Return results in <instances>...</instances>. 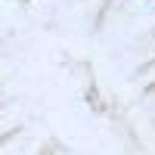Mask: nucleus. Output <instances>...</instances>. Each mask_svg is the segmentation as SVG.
Returning a JSON list of instances; mask_svg holds the SVG:
<instances>
[]
</instances>
